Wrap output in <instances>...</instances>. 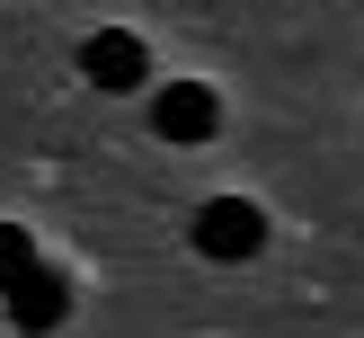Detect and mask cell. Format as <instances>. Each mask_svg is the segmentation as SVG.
I'll return each instance as SVG.
<instances>
[{
  "label": "cell",
  "instance_id": "cell-2",
  "mask_svg": "<svg viewBox=\"0 0 364 338\" xmlns=\"http://www.w3.org/2000/svg\"><path fill=\"white\" fill-rule=\"evenodd\" d=\"M213 125H223V98H213L205 80H169L151 98V134L160 142H187V152H196V142H213Z\"/></svg>",
  "mask_w": 364,
  "mask_h": 338
},
{
  "label": "cell",
  "instance_id": "cell-5",
  "mask_svg": "<svg viewBox=\"0 0 364 338\" xmlns=\"http://www.w3.org/2000/svg\"><path fill=\"white\" fill-rule=\"evenodd\" d=\"M36 267V241H27V223H0V285H18Z\"/></svg>",
  "mask_w": 364,
  "mask_h": 338
},
{
  "label": "cell",
  "instance_id": "cell-4",
  "mask_svg": "<svg viewBox=\"0 0 364 338\" xmlns=\"http://www.w3.org/2000/svg\"><path fill=\"white\" fill-rule=\"evenodd\" d=\"M63 312H71V285H63V267H45V258H36L27 276L9 285V320H18V329H63Z\"/></svg>",
  "mask_w": 364,
  "mask_h": 338
},
{
  "label": "cell",
  "instance_id": "cell-1",
  "mask_svg": "<svg viewBox=\"0 0 364 338\" xmlns=\"http://www.w3.org/2000/svg\"><path fill=\"white\" fill-rule=\"evenodd\" d=\"M196 249L223 258V267L258 258V249H267V213L249 205V196H213V205H196Z\"/></svg>",
  "mask_w": 364,
  "mask_h": 338
},
{
  "label": "cell",
  "instance_id": "cell-3",
  "mask_svg": "<svg viewBox=\"0 0 364 338\" xmlns=\"http://www.w3.org/2000/svg\"><path fill=\"white\" fill-rule=\"evenodd\" d=\"M80 71H89V89H142L151 53H142V36H124V27H98V36L80 45Z\"/></svg>",
  "mask_w": 364,
  "mask_h": 338
}]
</instances>
